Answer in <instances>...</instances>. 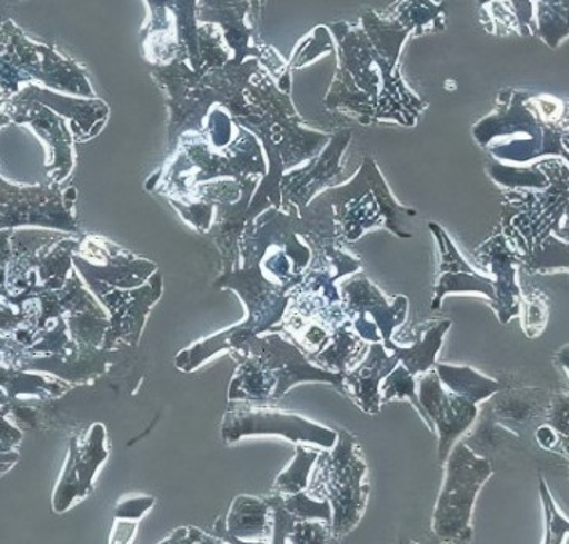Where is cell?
Listing matches in <instances>:
<instances>
[{
  "label": "cell",
  "instance_id": "34",
  "mask_svg": "<svg viewBox=\"0 0 569 544\" xmlns=\"http://www.w3.org/2000/svg\"><path fill=\"white\" fill-rule=\"evenodd\" d=\"M518 315H521V328L527 337L541 336L549 320V310L541 297H531L528 303L518 304Z\"/></svg>",
  "mask_w": 569,
  "mask_h": 544
},
{
  "label": "cell",
  "instance_id": "41",
  "mask_svg": "<svg viewBox=\"0 0 569 544\" xmlns=\"http://www.w3.org/2000/svg\"><path fill=\"white\" fill-rule=\"evenodd\" d=\"M13 228L0 230V296H6L7 267L12 259V238Z\"/></svg>",
  "mask_w": 569,
  "mask_h": 544
},
{
  "label": "cell",
  "instance_id": "11",
  "mask_svg": "<svg viewBox=\"0 0 569 544\" xmlns=\"http://www.w3.org/2000/svg\"><path fill=\"white\" fill-rule=\"evenodd\" d=\"M108 455L110 452L103 424H93L82 438H71L70 453L53 493V511L57 514L67 513L78 500L87 498L92 493L93 478Z\"/></svg>",
  "mask_w": 569,
  "mask_h": 544
},
{
  "label": "cell",
  "instance_id": "24",
  "mask_svg": "<svg viewBox=\"0 0 569 544\" xmlns=\"http://www.w3.org/2000/svg\"><path fill=\"white\" fill-rule=\"evenodd\" d=\"M350 328V322H343L342 325L337 326L328 346L315 355L313 365L328 369V372L346 375L366 349L365 340Z\"/></svg>",
  "mask_w": 569,
  "mask_h": 544
},
{
  "label": "cell",
  "instance_id": "7",
  "mask_svg": "<svg viewBox=\"0 0 569 544\" xmlns=\"http://www.w3.org/2000/svg\"><path fill=\"white\" fill-rule=\"evenodd\" d=\"M238 352L253 355L257 362L273 377L277 383L273 400H279L282 395L288 394L293 386L300 383H328L340 394L348 395L343 375L313 365L299 347L282 339L278 333L262 337H249L242 349Z\"/></svg>",
  "mask_w": 569,
  "mask_h": 544
},
{
  "label": "cell",
  "instance_id": "6",
  "mask_svg": "<svg viewBox=\"0 0 569 544\" xmlns=\"http://www.w3.org/2000/svg\"><path fill=\"white\" fill-rule=\"evenodd\" d=\"M76 267L90 293L101 289H133L143 286L158 271V266L126 251L110 239L89 235L79 243L72 256Z\"/></svg>",
  "mask_w": 569,
  "mask_h": 544
},
{
  "label": "cell",
  "instance_id": "35",
  "mask_svg": "<svg viewBox=\"0 0 569 544\" xmlns=\"http://www.w3.org/2000/svg\"><path fill=\"white\" fill-rule=\"evenodd\" d=\"M267 502L270 504L271 525H273V536H271V543H288L289 533L292 532L297 518L293 517L288 510H286L284 504H282L281 493H274L273 496H268Z\"/></svg>",
  "mask_w": 569,
  "mask_h": 544
},
{
  "label": "cell",
  "instance_id": "42",
  "mask_svg": "<svg viewBox=\"0 0 569 544\" xmlns=\"http://www.w3.org/2000/svg\"><path fill=\"white\" fill-rule=\"evenodd\" d=\"M536 438H538L539 445L546 449H552L557 444L556 431L550 426H542L536 431Z\"/></svg>",
  "mask_w": 569,
  "mask_h": 544
},
{
  "label": "cell",
  "instance_id": "4",
  "mask_svg": "<svg viewBox=\"0 0 569 544\" xmlns=\"http://www.w3.org/2000/svg\"><path fill=\"white\" fill-rule=\"evenodd\" d=\"M76 188L61 184L18 185L0 176V230L49 228L76 235Z\"/></svg>",
  "mask_w": 569,
  "mask_h": 544
},
{
  "label": "cell",
  "instance_id": "23",
  "mask_svg": "<svg viewBox=\"0 0 569 544\" xmlns=\"http://www.w3.org/2000/svg\"><path fill=\"white\" fill-rule=\"evenodd\" d=\"M433 369L440 377L441 384L448 387L449 392L472 402L475 405L492 397L496 392L507 389L502 380L489 379V377L475 372L470 366L435 363Z\"/></svg>",
  "mask_w": 569,
  "mask_h": 544
},
{
  "label": "cell",
  "instance_id": "20",
  "mask_svg": "<svg viewBox=\"0 0 569 544\" xmlns=\"http://www.w3.org/2000/svg\"><path fill=\"white\" fill-rule=\"evenodd\" d=\"M451 322H430L427 325H419L415 329V344L411 347H400L391 343L387 350L393 352L398 362L411 373L412 376L427 373L437 363V354L443 346V339Z\"/></svg>",
  "mask_w": 569,
  "mask_h": 544
},
{
  "label": "cell",
  "instance_id": "44",
  "mask_svg": "<svg viewBox=\"0 0 569 544\" xmlns=\"http://www.w3.org/2000/svg\"><path fill=\"white\" fill-rule=\"evenodd\" d=\"M6 101L7 97H3L2 93H0V129H6V127L13 125L12 119L7 116Z\"/></svg>",
  "mask_w": 569,
  "mask_h": 544
},
{
  "label": "cell",
  "instance_id": "16",
  "mask_svg": "<svg viewBox=\"0 0 569 544\" xmlns=\"http://www.w3.org/2000/svg\"><path fill=\"white\" fill-rule=\"evenodd\" d=\"M398 363L400 362L395 355H387L382 343H372L361 365L343 375V384L350 389L348 394H351L362 412L368 415L380 413V383Z\"/></svg>",
  "mask_w": 569,
  "mask_h": 544
},
{
  "label": "cell",
  "instance_id": "27",
  "mask_svg": "<svg viewBox=\"0 0 569 544\" xmlns=\"http://www.w3.org/2000/svg\"><path fill=\"white\" fill-rule=\"evenodd\" d=\"M517 437L518 435L513 431L507 429L506 426H502L495 418L491 408L487 404L485 405L483 413H481L480 424H478L477 429L469 437L463 438L462 442L475 455L488 458L489 453L499 452L500 448L506 447Z\"/></svg>",
  "mask_w": 569,
  "mask_h": 544
},
{
  "label": "cell",
  "instance_id": "17",
  "mask_svg": "<svg viewBox=\"0 0 569 544\" xmlns=\"http://www.w3.org/2000/svg\"><path fill=\"white\" fill-rule=\"evenodd\" d=\"M273 531L271 510L267 498L239 495L231 504L228 517H220L213 525V536L223 543H246V540L264 538Z\"/></svg>",
  "mask_w": 569,
  "mask_h": 544
},
{
  "label": "cell",
  "instance_id": "18",
  "mask_svg": "<svg viewBox=\"0 0 569 544\" xmlns=\"http://www.w3.org/2000/svg\"><path fill=\"white\" fill-rule=\"evenodd\" d=\"M433 230L435 237L440 243L441 254H443V264H441V278L437 283V291H435L433 303H431V310H438L441 307V300L448 293H481L488 299L495 300V285L491 279L480 277L475 274L472 268L467 266L458 251H456L452 243L446 237L443 230L437 225H430Z\"/></svg>",
  "mask_w": 569,
  "mask_h": 544
},
{
  "label": "cell",
  "instance_id": "25",
  "mask_svg": "<svg viewBox=\"0 0 569 544\" xmlns=\"http://www.w3.org/2000/svg\"><path fill=\"white\" fill-rule=\"evenodd\" d=\"M79 239L74 237H64L60 241L46 246L39 253L38 274L39 288L60 289L67 283L68 275L72 270V256L78 251Z\"/></svg>",
  "mask_w": 569,
  "mask_h": 544
},
{
  "label": "cell",
  "instance_id": "22",
  "mask_svg": "<svg viewBox=\"0 0 569 544\" xmlns=\"http://www.w3.org/2000/svg\"><path fill=\"white\" fill-rule=\"evenodd\" d=\"M238 360V369L231 379L228 398L233 400L264 402L273 400L274 383L270 373L257 362V358L250 354L233 352Z\"/></svg>",
  "mask_w": 569,
  "mask_h": 544
},
{
  "label": "cell",
  "instance_id": "3",
  "mask_svg": "<svg viewBox=\"0 0 569 544\" xmlns=\"http://www.w3.org/2000/svg\"><path fill=\"white\" fill-rule=\"evenodd\" d=\"M445 467V484L435 506L431 527L441 542H470L475 500L492 475L491 461L475 455L458 441L449 452Z\"/></svg>",
  "mask_w": 569,
  "mask_h": 544
},
{
  "label": "cell",
  "instance_id": "5",
  "mask_svg": "<svg viewBox=\"0 0 569 544\" xmlns=\"http://www.w3.org/2000/svg\"><path fill=\"white\" fill-rule=\"evenodd\" d=\"M150 21L141 32L144 58L154 67L190 60L201 72L199 29L196 28V0H147Z\"/></svg>",
  "mask_w": 569,
  "mask_h": 544
},
{
  "label": "cell",
  "instance_id": "12",
  "mask_svg": "<svg viewBox=\"0 0 569 544\" xmlns=\"http://www.w3.org/2000/svg\"><path fill=\"white\" fill-rule=\"evenodd\" d=\"M216 286L233 289L239 294L248 308V320L244 323L256 332V335L271 332L273 326L282 322L291 299L286 296L288 289L264 278L262 268L257 266L224 271L222 277L217 279Z\"/></svg>",
  "mask_w": 569,
  "mask_h": 544
},
{
  "label": "cell",
  "instance_id": "2",
  "mask_svg": "<svg viewBox=\"0 0 569 544\" xmlns=\"http://www.w3.org/2000/svg\"><path fill=\"white\" fill-rule=\"evenodd\" d=\"M317 471L310 485L311 496L328 500L332 506V540H342L360 524L368 504L369 487L362 485L366 466L358 456L357 442L351 434L340 431L332 448L320 452Z\"/></svg>",
  "mask_w": 569,
  "mask_h": 544
},
{
  "label": "cell",
  "instance_id": "31",
  "mask_svg": "<svg viewBox=\"0 0 569 544\" xmlns=\"http://www.w3.org/2000/svg\"><path fill=\"white\" fill-rule=\"evenodd\" d=\"M282 504L297 521H321L331 527L332 506L328 500L317 502L310 498L306 489H302L291 495H282Z\"/></svg>",
  "mask_w": 569,
  "mask_h": 544
},
{
  "label": "cell",
  "instance_id": "14",
  "mask_svg": "<svg viewBox=\"0 0 569 544\" xmlns=\"http://www.w3.org/2000/svg\"><path fill=\"white\" fill-rule=\"evenodd\" d=\"M14 97L41 101L64 119L70 118L74 141H87L97 137L110 116V108L103 100L63 96V92L57 93L42 86H24Z\"/></svg>",
  "mask_w": 569,
  "mask_h": 544
},
{
  "label": "cell",
  "instance_id": "9",
  "mask_svg": "<svg viewBox=\"0 0 569 544\" xmlns=\"http://www.w3.org/2000/svg\"><path fill=\"white\" fill-rule=\"evenodd\" d=\"M252 435H281L293 444H313L332 448L337 442L336 431L311 423L302 416L268 408H237L224 413L222 441L237 444Z\"/></svg>",
  "mask_w": 569,
  "mask_h": 544
},
{
  "label": "cell",
  "instance_id": "26",
  "mask_svg": "<svg viewBox=\"0 0 569 544\" xmlns=\"http://www.w3.org/2000/svg\"><path fill=\"white\" fill-rule=\"evenodd\" d=\"M498 249L499 251L492 257V268H495V274L498 275V281L492 283L495 285V300H492L491 306L495 308L499 322L507 325L518 315L520 289L515 285L513 257L507 253L506 246L502 245V249H500V241H498Z\"/></svg>",
  "mask_w": 569,
  "mask_h": 544
},
{
  "label": "cell",
  "instance_id": "43",
  "mask_svg": "<svg viewBox=\"0 0 569 544\" xmlns=\"http://www.w3.org/2000/svg\"><path fill=\"white\" fill-rule=\"evenodd\" d=\"M556 365L560 366L561 372L568 377L569 372V349L568 346L561 347V350L556 355Z\"/></svg>",
  "mask_w": 569,
  "mask_h": 544
},
{
  "label": "cell",
  "instance_id": "38",
  "mask_svg": "<svg viewBox=\"0 0 569 544\" xmlns=\"http://www.w3.org/2000/svg\"><path fill=\"white\" fill-rule=\"evenodd\" d=\"M568 392L567 394L556 395L552 398L549 413H547V426L552 427L553 431L560 433L565 441H568Z\"/></svg>",
  "mask_w": 569,
  "mask_h": 544
},
{
  "label": "cell",
  "instance_id": "29",
  "mask_svg": "<svg viewBox=\"0 0 569 544\" xmlns=\"http://www.w3.org/2000/svg\"><path fill=\"white\" fill-rule=\"evenodd\" d=\"M318 456H320V452H317V449L308 452L302 445L297 444L296 458H293L291 466L284 473L279 474V477L274 481V493L291 495V493L307 489L308 482H310V471L313 469Z\"/></svg>",
  "mask_w": 569,
  "mask_h": 544
},
{
  "label": "cell",
  "instance_id": "36",
  "mask_svg": "<svg viewBox=\"0 0 569 544\" xmlns=\"http://www.w3.org/2000/svg\"><path fill=\"white\" fill-rule=\"evenodd\" d=\"M329 540H332L331 527L315 521H297L288 536V543L293 544H322Z\"/></svg>",
  "mask_w": 569,
  "mask_h": 544
},
{
  "label": "cell",
  "instance_id": "10",
  "mask_svg": "<svg viewBox=\"0 0 569 544\" xmlns=\"http://www.w3.org/2000/svg\"><path fill=\"white\" fill-rule=\"evenodd\" d=\"M161 294L162 275L159 271L139 288H110L93 293L110 317V328L101 347L107 350H116L119 346L136 347L143 332L144 320L151 307L161 299Z\"/></svg>",
  "mask_w": 569,
  "mask_h": 544
},
{
  "label": "cell",
  "instance_id": "21",
  "mask_svg": "<svg viewBox=\"0 0 569 544\" xmlns=\"http://www.w3.org/2000/svg\"><path fill=\"white\" fill-rule=\"evenodd\" d=\"M256 335L252 328L246 323L233 326V328L224 329L222 333L208 337V339L199 340L190 349L180 352L176 358L177 368L184 373L194 372L199 366L204 365L209 358L216 357L220 352L230 350L238 352L242 349L246 340Z\"/></svg>",
  "mask_w": 569,
  "mask_h": 544
},
{
  "label": "cell",
  "instance_id": "33",
  "mask_svg": "<svg viewBox=\"0 0 569 544\" xmlns=\"http://www.w3.org/2000/svg\"><path fill=\"white\" fill-rule=\"evenodd\" d=\"M539 492H541V498L543 504V511H546V544H560L563 543L565 536L569 532L568 518L561 516L558 513L556 503H553L552 495H550L549 487H547L546 481L539 478Z\"/></svg>",
  "mask_w": 569,
  "mask_h": 544
},
{
  "label": "cell",
  "instance_id": "40",
  "mask_svg": "<svg viewBox=\"0 0 569 544\" xmlns=\"http://www.w3.org/2000/svg\"><path fill=\"white\" fill-rule=\"evenodd\" d=\"M170 544H220L222 540L216 538L213 535H208L196 527H181L177 528L166 542Z\"/></svg>",
  "mask_w": 569,
  "mask_h": 544
},
{
  "label": "cell",
  "instance_id": "37",
  "mask_svg": "<svg viewBox=\"0 0 569 544\" xmlns=\"http://www.w3.org/2000/svg\"><path fill=\"white\" fill-rule=\"evenodd\" d=\"M21 325H29L27 311L12 303L9 297L0 296V333L12 335Z\"/></svg>",
  "mask_w": 569,
  "mask_h": 544
},
{
  "label": "cell",
  "instance_id": "8",
  "mask_svg": "<svg viewBox=\"0 0 569 544\" xmlns=\"http://www.w3.org/2000/svg\"><path fill=\"white\" fill-rule=\"evenodd\" d=\"M6 112L13 125L28 127L42 141L50 184H63L76 165L74 137L67 119L31 98H7Z\"/></svg>",
  "mask_w": 569,
  "mask_h": 544
},
{
  "label": "cell",
  "instance_id": "32",
  "mask_svg": "<svg viewBox=\"0 0 569 544\" xmlns=\"http://www.w3.org/2000/svg\"><path fill=\"white\" fill-rule=\"evenodd\" d=\"M21 438H23L21 431L9 421V409L0 408V474L12 469L18 463L20 455L17 447Z\"/></svg>",
  "mask_w": 569,
  "mask_h": 544
},
{
  "label": "cell",
  "instance_id": "39",
  "mask_svg": "<svg viewBox=\"0 0 569 544\" xmlns=\"http://www.w3.org/2000/svg\"><path fill=\"white\" fill-rule=\"evenodd\" d=\"M153 496H139V498L126 500L116 507V518L137 522L154 506Z\"/></svg>",
  "mask_w": 569,
  "mask_h": 544
},
{
  "label": "cell",
  "instance_id": "1",
  "mask_svg": "<svg viewBox=\"0 0 569 544\" xmlns=\"http://www.w3.org/2000/svg\"><path fill=\"white\" fill-rule=\"evenodd\" d=\"M29 85L93 97L86 71L78 63L61 57L52 47L29 41L13 21L7 20L0 27V93L12 98Z\"/></svg>",
  "mask_w": 569,
  "mask_h": 544
},
{
  "label": "cell",
  "instance_id": "13",
  "mask_svg": "<svg viewBox=\"0 0 569 544\" xmlns=\"http://www.w3.org/2000/svg\"><path fill=\"white\" fill-rule=\"evenodd\" d=\"M417 395L433 423L438 434V461L445 464L460 435L466 434L477 419V405L452 392L448 394L433 368L420 379Z\"/></svg>",
  "mask_w": 569,
  "mask_h": 544
},
{
  "label": "cell",
  "instance_id": "19",
  "mask_svg": "<svg viewBox=\"0 0 569 544\" xmlns=\"http://www.w3.org/2000/svg\"><path fill=\"white\" fill-rule=\"evenodd\" d=\"M70 389L67 383L49 376L18 372L9 366L0 365V408L10 409L21 405L20 397H34L38 400H52L61 397Z\"/></svg>",
  "mask_w": 569,
  "mask_h": 544
},
{
  "label": "cell",
  "instance_id": "15",
  "mask_svg": "<svg viewBox=\"0 0 569 544\" xmlns=\"http://www.w3.org/2000/svg\"><path fill=\"white\" fill-rule=\"evenodd\" d=\"M343 296H346V317L355 320V318H365L371 315L372 322L379 328L383 347L389 349L393 343L395 329L406 322L408 299L403 296L397 297L393 306L390 307L382 293L368 279L350 283L343 288Z\"/></svg>",
  "mask_w": 569,
  "mask_h": 544
},
{
  "label": "cell",
  "instance_id": "30",
  "mask_svg": "<svg viewBox=\"0 0 569 544\" xmlns=\"http://www.w3.org/2000/svg\"><path fill=\"white\" fill-rule=\"evenodd\" d=\"M495 395L496 398H492L488 406L499 423H525L536 415L535 400L525 397L523 394L509 395L499 390Z\"/></svg>",
  "mask_w": 569,
  "mask_h": 544
},
{
  "label": "cell",
  "instance_id": "28",
  "mask_svg": "<svg viewBox=\"0 0 569 544\" xmlns=\"http://www.w3.org/2000/svg\"><path fill=\"white\" fill-rule=\"evenodd\" d=\"M380 395H382L380 404H389L391 400H408L409 404L415 406L420 418H422L426 426L429 427V431L435 433L433 423H431L430 416L427 415L426 409H423L422 404H420L419 395H417L415 376H412L403 365L398 363V365L391 369L390 375L380 383Z\"/></svg>",
  "mask_w": 569,
  "mask_h": 544
}]
</instances>
